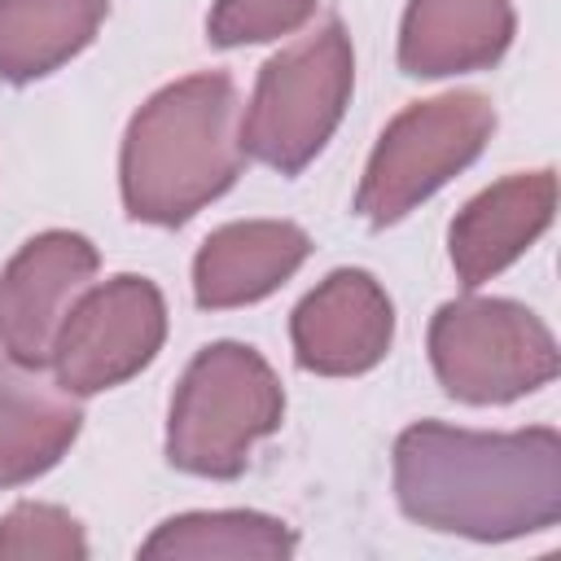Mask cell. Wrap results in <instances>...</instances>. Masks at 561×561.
<instances>
[{"label": "cell", "mask_w": 561, "mask_h": 561, "mask_svg": "<svg viewBox=\"0 0 561 561\" xmlns=\"http://www.w3.org/2000/svg\"><path fill=\"white\" fill-rule=\"evenodd\" d=\"M311 254L294 219H237L215 228L193 254V298L202 311H232L276 294Z\"/></svg>", "instance_id": "8fae6325"}, {"label": "cell", "mask_w": 561, "mask_h": 561, "mask_svg": "<svg viewBox=\"0 0 561 561\" xmlns=\"http://www.w3.org/2000/svg\"><path fill=\"white\" fill-rule=\"evenodd\" d=\"M110 0H0V79L35 83L75 61L101 31Z\"/></svg>", "instance_id": "5bb4252c"}, {"label": "cell", "mask_w": 561, "mask_h": 561, "mask_svg": "<svg viewBox=\"0 0 561 561\" xmlns=\"http://www.w3.org/2000/svg\"><path fill=\"white\" fill-rule=\"evenodd\" d=\"M167 342V298L149 276L118 272L88 285L53 337V377L88 399L145 373Z\"/></svg>", "instance_id": "52a82bcc"}, {"label": "cell", "mask_w": 561, "mask_h": 561, "mask_svg": "<svg viewBox=\"0 0 561 561\" xmlns=\"http://www.w3.org/2000/svg\"><path fill=\"white\" fill-rule=\"evenodd\" d=\"M513 35V0H408L399 22V70L408 79L491 70Z\"/></svg>", "instance_id": "7c38bea8"}, {"label": "cell", "mask_w": 561, "mask_h": 561, "mask_svg": "<svg viewBox=\"0 0 561 561\" xmlns=\"http://www.w3.org/2000/svg\"><path fill=\"white\" fill-rule=\"evenodd\" d=\"M101 267L83 232L48 228L18 245L0 272V351L18 364L48 368L53 337Z\"/></svg>", "instance_id": "ba28073f"}, {"label": "cell", "mask_w": 561, "mask_h": 561, "mask_svg": "<svg viewBox=\"0 0 561 561\" xmlns=\"http://www.w3.org/2000/svg\"><path fill=\"white\" fill-rule=\"evenodd\" d=\"M557 210V171H513L469 197L447 228V259L465 289L486 285L513 267L552 224Z\"/></svg>", "instance_id": "30bf717a"}, {"label": "cell", "mask_w": 561, "mask_h": 561, "mask_svg": "<svg viewBox=\"0 0 561 561\" xmlns=\"http://www.w3.org/2000/svg\"><path fill=\"white\" fill-rule=\"evenodd\" d=\"M351 92H355V48L346 26L329 18L311 35L263 61L237 127L245 158L280 175L307 171L316 153L333 140L351 105Z\"/></svg>", "instance_id": "277c9868"}, {"label": "cell", "mask_w": 561, "mask_h": 561, "mask_svg": "<svg viewBox=\"0 0 561 561\" xmlns=\"http://www.w3.org/2000/svg\"><path fill=\"white\" fill-rule=\"evenodd\" d=\"M320 0H215L206 13V39L215 48L272 44L302 31L316 18Z\"/></svg>", "instance_id": "e0dca14e"}, {"label": "cell", "mask_w": 561, "mask_h": 561, "mask_svg": "<svg viewBox=\"0 0 561 561\" xmlns=\"http://www.w3.org/2000/svg\"><path fill=\"white\" fill-rule=\"evenodd\" d=\"M394 342V302L364 267L329 272L289 316V346L298 368L316 377L373 373Z\"/></svg>", "instance_id": "9c48e42d"}, {"label": "cell", "mask_w": 561, "mask_h": 561, "mask_svg": "<svg viewBox=\"0 0 561 561\" xmlns=\"http://www.w3.org/2000/svg\"><path fill=\"white\" fill-rule=\"evenodd\" d=\"M241 105L224 70L184 75L158 88L127 123L118 149V193L136 224L180 228L219 202L241 167Z\"/></svg>", "instance_id": "7a4b0ae2"}, {"label": "cell", "mask_w": 561, "mask_h": 561, "mask_svg": "<svg viewBox=\"0 0 561 561\" xmlns=\"http://www.w3.org/2000/svg\"><path fill=\"white\" fill-rule=\"evenodd\" d=\"M298 552V535L289 522L254 508H202V513H175L136 548L145 561H206V557H232V561H285Z\"/></svg>", "instance_id": "9a60e30c"}, {"label": "cell", "mask_w": 561, "mask_h": 561, "mask_svg": "<svg viewBox=\"0 0 561 561\" xmlns=\"http://www.w3.org/2000/svg\"><path fill=\"white\" fill-rule=\"evenodd\" d=\"M495 131V105L482 92H443L399 110L377 136L355 188V210L373 228L408 219L443 184L478 162Z\"/></svg>", "instance_id": "5b68a950"}, {"label": "cell", "mask_w": 561, "mask_h": 561, "mask_svg": "<svg viewBox=\"0 0 561 561\" xmlns=\"http://www.w3.org/2000/svg\"><path fill=\"white\" fill-rule=\"evenodd\" d=\"M285 421V386L245 342L202 346L167 408V460L188 478H241Z\"/></svg>", "instance_id": "3957f363"}, {"label": "cell", "mask_w": 561, "mask_h": 561, "mask_svg": "<svg viewBox=\"0 0 561 561\" xmlns=\"http://www.w3.org/2000/svg\"><path fill=\"white\" fill-rule=\"evenodd\" d=\"M399 513L434 535L508 543L561 522V434L552 425L482 434L416 421L394 438Z\"/></svg>", "instance_id": "6da1fadb"}, {"label": "cell", "mask_w": 561, "mask_h": 561, "mask_svg": "<svg viewBox=\"0 0 561 561\" xmlns=\"http://www.w3.org/2000/svg\"><path fill=\"white\" fill-rule=\"evenodd\" d=\"M92 543L61 504L22 500L0 517V561H88Z\"/></svg>", "instance_id": "2e32d148"}, {"label": "cell", "mask_w": 561, "mask_h": 561, "mask_svg": "<svg viewBox=\"0 0 561 561\" xmlns=\"http://www.w3.org/2000/svg\"><path fill=\"white\" fill-rule=\"evenodd\" d=\"M79 430V394L44 377V368L0 359V486H26L57 469Z\"/></svg>", "instance_id": "4fadbf2b"}, {"label": "cell", "mask_w": 561, "mask_h": 561, "mask_svg": "<svg viewBox=\"0 0 561 561\" xmlns=\"http://www.w3.org/2000/svg\"><path fill=\"white\" fill-rule=\"evenodd\" d=\"M430 364L438 386L473 408L513 403L543 390L561 359L552 329L513 298H451L430 320Z\"/></svg>", "instance_id": "8992f818"}]
</instances>
